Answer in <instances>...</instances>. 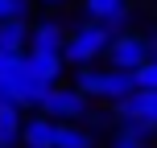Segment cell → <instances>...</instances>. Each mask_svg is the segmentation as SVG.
Here are the masks:
<instances>
[{
	"instance_id": "6da1fadb",
	"label": "cell",
	"mask_w": 157,
	"mask_h": 148,
	"mask_svg": "<svg viewBox=\"0 0 157 148\" xmlns=\"http://www.w3.org/2000/svg\"><path fill=\"white\" fill-rule=\"evenodd\" d=\"M112 37H116V33H112L103 21H87V25H78L71 37H66L62 62H71V66H91L95 58H103V54H108Z\"/></svg>"
},
{
	"instance_id": "7a4b0ae2",
	"label": "cell",
	"mask_w": 157,
	"mask_h": 148,
	"mask_svg": "<svg viewBox=\"0 0 157 148\" xmlns=\"http://www.w3.org/2000/svg\"><path fill=\"white\" fill-rule=\"evenodd\" d=\"M112 115L120 119V124H128V128H136V132H157V91H141L136 86L128 99H120V103H112Z\"/></svg>"
},
{
	"instance_id": "3957f363",
	"label": "cell",
	"mask_w": 157,
	"mask_h": 148,
	"mask_svg": "<svg viewBox=\"0 0 157 148\" xmlns=\"http://www.w3.org/2000/svg\"><path fill=\"white\" fill-rule=\"evenodd\" d=\"M153 54V41L141 37V33H116L108 45V62L116 66V70H136V66H145Z\"/></svg>"
},
{
	"instance_id": "277c9868",
	"label": "cell",
	"mask_w": 157,
	"mask_h": 148,
	"mask_svg": "<svg viewBox=\"0 0 157 148\" xmlns=\"http://www.w3.org/2000/svg\"><path fill=\"white\" fill-rule=\"evenodd\" d=\"M41 111H46L50 119L75 124V119L87 115V95L78 91V86H50V95H46V103H41Z\"/></svg>"
},
{
	"instance_id": "5b68a950",
	"label": "cell",
	"mask_w": 157,
	"mask_h": 148,
	"mask_svg": "<svg viewBox=\"0 0 157 148\" xmlns=\"http://www.w3.org/2000/svg\"><path fill=\"white\" fill-rule=\"evenodd\" d=\"M87 16L91 21H103L112 33H120L128 21H132V8H128V0H83Z\"/></svg>"
},
{
	"instance_id": "8992f818",
	"label": "cell",
	"mask_w": 157,
	"mask_h": 148,
	"mask_svg": "<svg viewBox=\"0 0 157 148\" xmlns=\"http://www.w3.org/2000/svg\"><path fill=\"white\" fill-rule=\"evenodd\" d=\"M50 86L54 82H46V78H37L29 66H21V74H17V82H13V103H21V107H41L46 95H50Z\"/></svg>"
},
{
	"instance_id": "52a82bcc",
	"label": "cell",
	"mask_w": 157,
	"mask_h": 148,
	"mask_svg": "<svg viewBox=\"0 0 157 148\" xmlns=\"http://www.w3.org/2000/svg\"><path fill=\"white\" fill-rule=\"evenodd\" d=\"M21 144L25 148H54L58 144V119H50V115L29 119V124L21 128Z\"/></svg>"
},
{
	"instance_id": "ba28073f",
	"label": "cell",
	"mask_w": 157,
	"mask_h": 148,
	"mask_svg": "<svg viewBox=\"0 0 157 148\" xmlns=\"http://www.w3.org/2000/svg\"><path fill=\"white\" fill-rule=\"evenodd\" d=\"M29 25H25V16H8V21H0V54H25V41H29Z\"/></svg>"
},
{
	"instance_id": "9c48e42d",
	"label": "cell",
	"mask_w": 157,
	"mask_h": 148,
	"mask_svg": "<svg viewBox=\"0 0 157 148\" xmlns=\"http://www.w3.org/2000/svg\"><path fill=\"white\" fill-rule=\"evenodd\" d=\"M132 91H136V78H132V70H116V66H108V70H103V95H99V99L120 103V99H128Z\"/></svg>"
},
{
	"instance_id": "30bf717a",
	"label": "cell",
	"mask_w": 157,
	"mask_h": 148,
	"mask_svg": "<svg viewBox=\"0 0 157 148\" xmlns=\"http://www.w3.org/2000/svg\"><path fill=\"white\" fill-rule=\"evenodd\" d=\"M29 49L62 54V49H66V33H62V25H58V21H41L37 29H33V37H29Z\"/></svg>"
},
{
	"instance_id": "8fae6325",
	"label": "cell",
	"mask_w": 157,
	"mask_h": 148,
	"mask_svg": "<svg viewBox=\"0 0 157 148\" xmlns=\"http://www.w3.org/2000/svg\"><path fill=\"white\" fill-rule=\"evenodd\" d=\"M25 66H29L37 78H46V82L58 86V78H62V54H46V49H29L25 54Z\"/></svg>"
},
{
	"instance_id": "7c38bea8",
	"label": "cell",
	"mask_w": 157,
	"mask_h": 148,
	"mask_svg": "<svg viewBox=\"0 0 157 148\" xmlns=\"http://www.w3.org/2000/svg\"><path fill=\"white\" fill-rule=\"evenodd\" d=\"M21 128H25V119H21V103L0 99V144L13 148L17 140H21Z\"/></svg>"
},
{
	"instance_id": "4fadbf2b",
	"label": "cell",
	"mask_w": 157,
	"mask_h": 148,
	"mask_svg": "<svg viewBox=\"0 0 157 148\" xmlns=\"http://www.w3.org/2000/svg\"><path fill=\"white\" fill-rule=\"evenodd\" d=\"M25 66V54H0V99H13V82Z\"/></svg>"
},
{
	"instance_id": "5bb4252c",
	"label": "cell",
	"mask_w": 157,
	"mask_h": 148,
	"mask_svg": "<svg viewBox=\"0 0 157 148\" xmlns=\"http://www.w3.org/2000/svg\"><path fill=\"white\" fill-rule=\"evenodd\" d=\"M54 148H95V136L78 124H58V144Z\"/></svg>"
},
{
	"instance_id": "9a60e30c",
	"label": "cell",
	"mask_w": 157,
	"mask_h": 148,
	"mask_svg": "<svg viewBox=\"0 0 157 148\" xmlns=\"http://www.w3.org/2000/svg\"><path fill=\"white\" fill-rule=\"evenodd\" d=\"M75 86L87 95V99H91V95L99 99V95H103V70H95V66H78V70H75Z\"/></svg>"
},
{
	"instance_id": "2e32d148",
	"label": "cell",
	"mask_w": 157,
	"mask_h": 148,
	"mask_svg": "<svg viewBox=\"0 0 157 148\" xmlns=\"http://www.w3.org/2000/svg\"><path fill=\"white\" fill-rule=\"evenodd\" d=\"M132 78H136V86H141V91H157V41H153L149 62H145V66H136Z\"/></svg>"
},
{
	"instance_id": "e0dca14e",
	"label": "cell",
	"mask_w": 157,
	"mask_h": 148,
	"mask_svg": "<svg viewBox=\"0 0 157 148\" xmlns=\"http://www.w3.org/2000/svg\"><path fill=\"white\" fill-rule=\"evenodd\" d=\"M112 148H145V132H136V128L120 124V132L112 136Z\"/></svg>"
},
{
	"instance_id": "ac0fdd59",
	"label": "cell",
	"mask_w": 157,
	"mask_h": 148,
	"mask_svg": "<svg viewBox=\"0 0 157 148\" xmlns=\"http://www.w3.org/2000/svg\"><path fill=\"white\" fill-rule=\"evenodd\" d=\"M25 8H29V0H0V21H8V16H25Z\"/></svg>"
},
{
	"instance_id": "d6986e66",
	"label": "cell",
	"mask_w": 157,
	"mask_h": 148,
	"mask_svg": "<svg viewBox=\"0 0 157 148\" xmlns=\"http://www.w3.org/2000/svg\"><path fill=\"white\" fill-rule=\"evenodd\" d=\"M46 4H62V0H46Z\"/></svg>"
},
{
	"instance_id": "ffe728a7",
	"label": "cell",
	"mask_w": 157,
	"mask_h": 148,
	"mask_svg": "<svg viewBox=\"0 0 157 148\" xmlns=\"http://www.w3.org/2000/svg\"><path fill=\"white\" fill-rule=\"evenodd\" d=\"M0 148H8V144H0Z\"/></svg>"
}]
</instances>
